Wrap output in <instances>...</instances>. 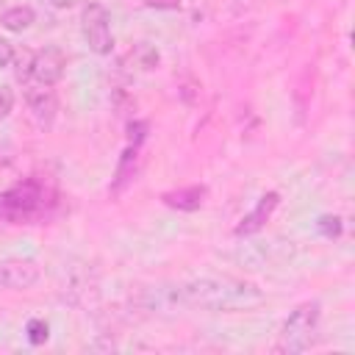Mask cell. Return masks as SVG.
Here are the masks:
<instances>
[{
	"label": "cell",
	"mask_w": 355,
	"mask_h": 355,
	"mask_svg": "<svg viewBox=\"0 0 355 355\" xmlns=\"http://www.w3.org/2000/svg\"><path fill=\"white\" fill-rule=\"evenodd\" d=\"M14 108V92L8 86H0V119H6Z\"/></svg>",
	"instance_id": "15"
},
{
	"label": "cell",
	"mask_w": 355,
	"mask_h": 355,
	"mask_svg": "<svg viewBox=\"0 0 355 355\" xmlns=\"http://www.w3.org/2000/svg\"><path fill=\"white\" fill-rule=\"evenodd\" d=\"M136 164H139V147L130 144L122 158H119V166H116V178H114V191H119L125 183H130V178L136 175Z\"/></svg>",
	"instance_id": "12"
},
{
	"label": "cell",
	"mask_w": 355,
	"mask_h": 355,
	"mask_svg": "<svg viewBox=\"0 0 355 355\" xmlns=\"http://www.w3.org/2000/svg\"><path fill=\"white\" fill-rule=\"evenodd\" d=\"M128 67L130 69H139V72H150V69H155L158 67V61H161V53H158V47L155 44H150V42H139V44H133L130 47V53H128Z\"/></svg>",
	"instance_id": "10"
},
{
	"label": "cell",
	"mask_w": 355,
	"mask_h": 355,
	"mask_svg": "<svg viewBox=\"0 0 355 355\" xmlns=\"http://www.w3.org/2000/svg\"><path fill=\"white\" fill-rule=\"evenodd\" d=\"M316 322H319V302L297 305L288 313V319L283 322L277 349H283V352H302V349H308V344L313 338V330H316Z\"/></svg>",
	"instance_id": "2"
},
{
	"label": "cell",
	"mask_w": 355,
	"mask_h": 355,
	"mask_svg": "<svg viewBox=\"0 0 355 355\" xmlns=\"http://www.w3.org/2000/svg\"><path fill=\"white\" fill-rule=\"evenodd\" d=\"M180 302L205 311H250L258 308L266 297L258 286L239 277H194L178 288Z\"/></svg>",
	"instance_id": "1"
},
{
	"label": "cell",
	"mask_w": 355,
	"mask_h": 355,
	"mask_svg": "<svg viewBox=\"0 0 355 355\" xmlns=\"http://www.w3.org/2000/svg\"><path fill=\"white\" fill-rule=\"evenodd\" d=\"M147 8H164V11H172V8H180V0H144Z\"/></svg>",
	"instance_id": "18"
},
{
	"label": "cell",
	"mask_w": 355,
	"mask_h": 355,
	"mask_svg": "<svg viewBox=\"0 0 355 355\" xmlns=\"http://www.w3.org/2000/svg\"><path fill=\"white\" fill-rule=\"evenodd\" d=\"M33 19H36V14H33L31 6H14V8H8V11L0 17V25H3L6 31H11V33H19V31L31 28Z\"/></svg>",
	"instance_id": "11"
},
{
	"label": "cell",
	"mask_w": 355,
	"mask_h": 355,
	"mask_svg": "<svg viewBox=\"0 0 355 355\" xmlns=\"http://www.w3.org/2000/svg\"><path fill=\"white\" fill-rule=\"evenodd\" d=\"M47 336H50L47 322H42V319H31V322H28V341H31V344H44Z\"/></svg>",
	"instance_id": "13"
},
{
	"label": "cell",
	"mask_w": 355,
	"mask_h": 355,
	"mask_svg": "<svg viewBox=\"0 0 355 355\" xmlns=\"http://www.w3.org/2000/svg\"><path fill=\"white\" fill-rule=\"evenodd\" d=\"M205 200V189L202 186H186V189H175V191H166L164 194V202L169 208H178V211H197Z\"/></svg>",
	"instance_id": "9"
},
{
	"label": "cell",
	"mask_w": 355,
	"mask_h": 355,
	"mask_svg": "<svg viewBox=\"0 0 355 355\" xmlns=\"http://www.w3.org/2000/svg\"><path fill=\"white\" fill-rule=\"evenodd\" d=\"M8 64H14V44L0 39V67H8Z\"/></svg>",
	"instance_id": "17"
},
{
	"label": "cell",
	"mask_w": 355,
	"mask_h": 355,
	"mask_svg": "<svg viewBox=\"0 0 355 355\" xmlns=\"http://www.w3.org/2000/svg\"><path fill=\"white\" fill-rule=\"evenodd\" d=\"M316 225H319V230H322L327 239H333V236L341 233V219H338V216H330V214H327V216H319Z\"/></svg>",
	"instance_id": "14"
},
{
	"label": "cell",
	"mask_w": 355,
	"mask_h": 355,
	"mask_svg": "<svg viewBox=\"0 0 355 355\" xmlns=\"http://www.w3.org/2000/svg\"><path fill=\"white\" fill-rule=\"evenodd\" d=\"M277 202H280V194H277V191L263 194V197L258 200V205H255V208L241 219V225L236 227V236H252V233H258V230L263 227V222L275 214Z\"/></svg>",
	"instance_id": "8"
},
{
	"label": "cell",
	"mask_w": 355,
	"mask_h": 355,
	"mask_svg": "<svg viewBox=\"0 0 355 355\" xmlns=\"http://www.w3.org/2000/svg\"><path fill=\"white\" fill-rule=\"evenodd\" d=\"M50 3H53L55 8H69V6L75 3V0H50Z\"/></svg>",
	"instance_id": "19"
},
{
	"label": "cell",
	"mask_w": 355,
	"mask_h": 355,
	"mask_svg": "<svg viewBox=\"0 0 355 355\" xmlns=\"http://www.w3.org/2000/svg\"><path fill=\"white\" fill-rule=\"evenodd\" d=\"M64 67H67V55L58 47H42L31 58V78L42 86H53L61 80Z\"/></svg>",
	"instance_id": "5"
},
{
	"label": "cell",
	"mask_w": 355,
	"mask_h": 355,
	"mask_svg": "<svg viewBox=\"0 0 355 355\" xmlns=\"http://www.w3.org/2000/svg\"><path fill=\"white\" fill-rule=\"evenodd\" d=\"M39 280V266L31 258H8L0 263V286L6 288H31Z\"/></svg>",
	"instance_id": "6"
},
{
	"label": "cell",
	"mask_w": 355,
	"mask_h": 355,
	"mask_svg": "<svg viewBox=\"0 0 355 355\" xmlns=\"http://www.w3.org/2000/svg\"><path fill=\"white\" fill-rule=\"evenodd\" d=\"M25 97H28V105H31V114H33L36 125L39 128H50L53 119H55V111H58V100H55L53 89L36 83L33 89L25 92Z\"/></svg>",
	"instance_id": "7"
},
{
	"label": "cell",
	"mask_w": 355,
	"mask_h": 355,
	"mask_svg": "<svg viewBox=\"0 0 355 355\" xmlns=\"http://www.w3.org/2000/svg\"><path fill=\"white\" fill-rule=\"evenodd\" d=\"M80 22H83V39H86L89 50H94L97 55L111 53L114 36H111V28H108V11H105V6L89 3V6L83 8Z\"/></svg>",
	"instance_id": "4"
},
{
	"label": "cell",
	"mask_w": 355,
	"mask_h": 355,
	"mask_svg": "<svg viewBox=\"0 0 355 355\" xmlns=\"http://www.w3.org/2000/svg\"><path fill=\"white\" fill-rule=\"evenodd\" d=\"M144 130H147L144 122H130V128H128V139H130V144L139 147V141L144 139Z\"/></svg>",
	"instance_id": "16"
},
{
	"label": "cell",
	"mask_w": 355,
	"mask_h": 355,
	"mask_svg": "<svg viewBox=\"0 0 355 355\" xmlns=\"http://www.w3.org/2000/svg\"><path fill=\"white\" fill-rule=\"evenodd\" d=\"M44 202H47V191L36 180H25V183L14 186L11 191H6L0 197L3 211L11 219H33V216H39L44 211Z\"/></svg>",
	"instance_id": "3"
}]
</instances>
